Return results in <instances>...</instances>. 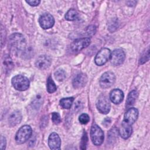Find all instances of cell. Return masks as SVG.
<instances>
[{"label":"cell","mask_w":150,"mask_h":150,"mask_svg":"<svg viewBox=\"0 0 150 150\" xmlns=\"http://www.w3.org/2000/svg\"><path fill=\"white\" fill-rule=\"evenodd\" d=\"M125 58L124 52L120 49H115L111 53L110 56L111 63L114 66H118L123 63Z\"/></svg>","instance_id":"obj_8"},{"label":"cell","mask_w":150,"mask_h":150,"mask_svg":"<svg viewBox=\"0 0 150 150\" xmlns=\"http://www.w3.org/2000/svg\"><path fill=\"white\" fill-rule=\"evenodd\" d=\"M149 60V48H148L147 50L144 52L142 56H141V58L139 59V64H144L146 62H147Z\"/></svg>","instance_id":"obj_24"},{"label":"cell","mask_w":150,"mask_h":150,"mask_svg":"<svg viewBox=\"0 0 150 150\" xmlns=\"http://www.w3.org/2000/svg\"><path fill=\"white\" fill-rule=\"evenodd\" d=\"M6 146V139L2 135L1 137V149L2 150L5 149Z\"/></svg>","instance_id":"obj_27"},{"label":"cell","mask_w":150,"mask_h":150,"mask_svg":"<svg viewBox=\"0 0 150 150\" xmlns=\"http://www.w3.org/2000/svg\"><path fill=\"white\" fill-rule=\"evenodd\" d=\"M52 120L54 124H59L61 122V118L58 112H54L52 114Z\"/></svg>","instance_id":"obj_25"},{"label":"cell","mask_w":150,"mask_h":150,"mask_svg":"<svg viewBox=\"0 0 150 150\" xmlns=\"http://www.w3.org/2000/svg\"><path fill=\"white\" fill-rule=\"evenodd\" d=\"M123 92L118 88H115L112 90L110 94V99L114 104H120L124 98Z\"/></svg>","instance_id":"obj_15"},{"label":"cell","mask_w":150,"mask_h":150,"mask_svg":"<svg viewBox=\"0 0 150 150\" xmlns=\"http://www.w3.org/2000/svg\"><path fill=\"white\" fill-rule=\"evenodd\" d=\"M96 107L100 112L106 114L109 112L111 105L108 98L105 95H101L97 100Z\"/></svg>","instance_id":"obj_6"},{"label":"cell","mask_w":150,"mask_h":150,"mask_svg":"<svg viewBox=\"0 0 150 150\" xmlns=\"http://www.w3.org/2000/svg\"><path fill=\"white\" fill-rule=\"evenodd\" d=\"M22 120V114L19 111H14L12 112L8 118L9 124L11 127H13L19 124Z\"/></svg>","instance_id":"obj_17"},{"label":"cell","mask_w":150,"mask_h":150,"mask_svg":"<svg viewBox=\"0 0 150 150\" xmlns=\"http://www.w3.org/2000/svg\"><path fill=\"white\" fill-rule=\"evenodd\" d=\"M90 137L93 143L95 145H100L104 141V132L97 125L94 124L91 127Z\"/></svg>","instance_id":"obj_4"},{"label":"cell","mask_w":150,"mask_h":150,"mask_svg":"<svg viewBox=\"0 0 150 150\" xmlns=\"http://www.w3.org/2000/svg\"><path fill=\"white\" fill-rule=\"evenodd\" d=\"M91 40L88 38L77 39L72 42L70 45V48L72 51L74 52H78L88 46Z\"/></svg>","instance_id":"obj_9"},{"label":"cell","mask_w":150,"mask_h":150,"mask_svg":"<svg viewBox=\"0 0 150 150\" xmlns=\"http://www.w3.org/2000/svg\"><path fill=\"white\" fill-rule=\"evenodd\" d=\"M73 101H74L73 97L63 98L60 100V105L63 108L69 109L71 107Z\"/></svg>","instance_id":"obj_18"},{"label":"cell","mask_w":150,"mask_h":150,"mask_svg":"<svg viewBox=\"0 0 150 150\" xmlns=\"http://www.w3.org/2000/svg\"><path fill=\"white\" fill-rule=\"evenodd\" d=\"M87 82V76L84 73L77 74L73 80V86L74 88L78 89L84 87Z\"/></svg>","instance_id":"obj_14"},{"label":"cell","mask_w":150,"mask_h":150,"mask_svg":"<svg viewBox=\"0 0 150 150\" xmlns=\"http://www.w3.org/2000/svg\"><path fill=\"white\" fill-rule=\"evenodd\" d=\"M39 23L42 28L47 29L51 28L54 25V19L52 15L45 13L39 17Z\"/></svg>","instance_id":"obj_10"},{"label":"cell","mask_w":150,"mask_h":150,"mask_svg":"<svg viewBox=\"0 0 150 150\" xmlns=\"http://www.w3.org/2000/svg\"><path fill=\"white\" fill-rule=\"evenodd\" d=\"M88 138L86 132H84V134L83 135L81 141V149H86V145L87 143Z\"/></svg>","instance_id":"obj_26"},{"label":"cell","mask_w":150,"mask_h":150,"mask_svg":"<svg viewBox=\"0 0 150 150\" xmlns=\"http://www.w3.org/2000/svg\"><path fill=\"white\" fill-rule=\"evenodd\" d=\"M115 81V74L111 71H107L102 74L100 79V85L101 88L105 89L111 87Z\"/></svg>","instance_id":"obj_5"},{"label":"cell","mask_w":150,"mask_h":150,"mask_svg":"<svg viewBox=\"0 0 150 150\" xmlns=\"http://www.w3.org/2000/svg\"><path fill=\"white\" fill-rule=\"evenodd\" d=\"M138 116V111L135 108H129L124 114V120L127 123L132 125L137 120Z\"/></svg>","instance_id":"obj_11"},{"label":"cell","mask_w":150,"mask_h":150,"mask_svg":"<svg viewBox=\"0 0 150 150\" xmlns=\"http://www.w3.org/2000/svg\"><path fill=\"white\" fill-rule=\"evenodd\" d=\"M105 123H107V124H106V125H105V127H107L108 125H109V124L111 123V120H110L109 118H105V120H104V121L103 122V124L104 125V124H105Z\"/></svg>","instance_id":"obj_29"},{"label":"cell","mask_w":150,"mask_h":150,"mask_svg":"<svg viewBox=\"0 0 150 150\" xmlns=\"http://www.w3.org/2000/svg\"><path fill=\"white\" fill-rule=\"evenodd\" d=\"M111 53V51L109 49L106 47L102 48L95 57V63L98 66H102L104 64L110 59Z\"/></svg>","instance_id":"obj_7"},{"label":"cell","mask_w":150,"mask_h":150,"mask_svg":"<svg viewBox=\"0 0 150 150\" xmlns=\"http://www.w3.org/2000/svg\"><path fill=\"white\" fill-rule=\"evenodd\" d=\"M26 2L28 4H29L30 6H38L40 3V1H37V0H35V1H26Z\"/></svg>","instance_id":"obj_28"},{"label":"cell","mask_w":150,"mask_h":150,"mask_svg":"<svg viewBox=\"0 0 150 150\" xmlns=\"http://www.w3.org/2000/svg\"><path fill=\"white\" fill-rule=\"evenodd\" d=\"M138 97V93L136 90L131 91L128 95L127 98V104L128 105H133Z\"/></svg>","instance_id":"obj_19"},{"label":"cell","mask_w":150,"mask_h":150,"mask_svg":"<svg viewBox=\"0 0 150 150\" xmlns=\"http://www.w3.org/2000/svg\"><path fill=\"white\" fill-rule=\"evenodd\" d=\"M11 82L13 87L19 91L26 90L30 84L29 79L22 75H16L14 76L12 79Z\"/></svg>","instance_id":"obj_3"},{"label":"cell","mask_w":150,"mask_h":150,"mask_svg":"<svg viewBox=\"0 0 150 150\" xmlns=\"http://www.w3.org/2000/svg\"><path fill=\"white\" fill-rule=\"evenodd\" d=\"M47 90L50 93H54L56 90V86L51 77H49L47 80Z\"/></svg>","instance_id":"obj_21"},{"label":"cell","mask_w":150,"mask_h":150,"mask_svg":"<svg viewBox=\"0 0 150 150\" xmlns=\"http://www.w3.org/2000/svg\"><path fill=\"white\" fill-rule=\"evenodd\" d=\"M54 77L57 81H62L66 78V73L63 70H58L54 73Z\"/></svg>","instance_id":"obj_22"},{"label":"cell","mask_w":150,"mask_h":150,"mask_svg":"<svg viewBox=\"0 0 150 150\" xmlns=\"http://www.w3.org/2000/svg\"><path fill=\"white\" fill-rule=\"evenodd\" d=\"M26 40L24 36L19 33L12 34L9 39V46L11 50L15 53L18 54L25 50L26 47Z\"/></svg>","instance_id":"obj_1"},{"label":"cell","mask_w":150,"mask_h":150,"mask_svg":"<svg viewBox=\"0 0 150 150\" xmlns=\"http://www.w3.org/2000/svg\"><path fill=\"white\" fill-rule=\"evenodd\" d=\"M52 63L51 58L47 55H41L36 60L35 62L36 66L42 70L48 68Z\"/></svg>","instance_id":"obj_12"},{"label":"cell","mask_w":150,"mask_h":150,"mask_svg":"<svg viewBox=\"0 0 150 150\" xmlns=\"http://www.w3.org/2000/svg\"><path fill=\"white\" fill-rule=\"evenodd\" d=\"M132 131V129L131 125L127 123L124 121H123L121 123V125L119 130V133L120 136L124 139H127L131 135Z\"/></svg>","instance_id":"obj_16"},{"label":"cell","mask_w":150,"mask_h":150,"mask_svg":"<svg viewBox=\"0 0 150 150\" xmlns=\"http://www.w3.org/2000/svg\"><path fill=\"white\" fill-rule=\"evenodd\" d=\"M78 16L77 12L74 9H69L65 15V19L67 21H74L76 19Z\"/></svg>","instance_id":"obj_20"},{"label":"cell","mask_w":150,"mask_h":150,"mask_svg":"<svg viewBox=\"0 0 150 150\" xmlns=\"http://www.w3.org/2000/svg\"><path fill=\"white\" fill-rule=\"evenodd\" d=\"M48 145L51 149H59L61 145V140L57 134L52 132L48 139Z\"/></svg>","instance_id":"obj_13"},{"label":"cell","mask_w":150,"mask_h":150,"mask_svg":"<svg viewBox=\"0 0 150 150\" xmlns=\"http://www.w3.org/2000/svg\"><path fill=\"white\" fill-rule=\"evenodd\" d=\"M32 129L29 125L22 126L17 131L15 135V141L18 144H22L28 141L31 137Z\"/></svg>","instance_id":"obj_2"},{"label":"cell","mask_w":150,"mask_h":150,"mask_svg":"<svg viewBox=\"0 0 150 150\" xmlns=\"http://www.w3.org/2000/svg\"><path fill=\"white\" fill-rule=\"evenodd\" d=\"M79 121H80V122L81 124H86L90 121V117H89V115L88 114H87L86 113H84V114H81L79 116Z\"/></svg>","instance_id":"obj_23"}]
</instances>
